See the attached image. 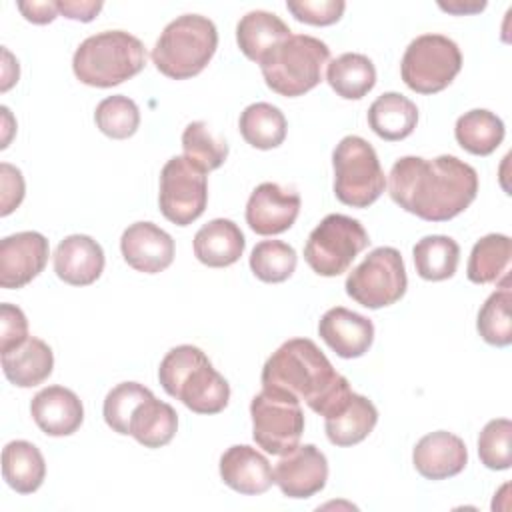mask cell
Masks as SVG:
<instances>
[{
  "mask_svg": "<svg viewBox=\"0 0 512 512\" xmlns=\"http://www.w3.org/2000/svg\"><path fill=\"white\" fill-rule=\"evenodd\" d=\"M22 16L32 24H48L52 22L58 12V2H18L16 4Z\"/></svg>",
  "mask_w": 512,
  "mask_h": 512,
  "instance_id": "obj_44",
  "label": "cell"
},
{
  "mask_svg": "<svg viewBox=\"0 0 512 512\" xmlns=\"http://www.w3.org/2000/svg\"><path fill=\"white\" fill-rule=\"evenodd\" d=\"M2 476L18 494L36 492L46 476L42 452L28 440H12L2 450Z\"/></svg>",
  "mask_w": 512,
  "mask_h": 512,
  "instance_id": "obj_29",
  "label": "cell"
},
{
  "mask_svg": "<svg viewBox=\"0 0 512 512\" xmlns=\"http://www.w3.org/2000/svg\"><path fill=\"white\" fill-rule=\"evenodd\" d=\"M146 64L144 44L124 30L88 36L74 52V76L94 88H112L136 76Z\"/></svg>",
  "mask_w": 512,
  "mask_h": 512,
  "instance_id": "obj_4",
  "label": "cell"
},
{
  "mask_svg": "<svg viewBox=\"0 0 512 512\" xmlns=\"http://www.w3.org/2000/svg\"><path fill=\"white\" fill-rule=\"evenodd\" d=\"M388 190L402 210L428 222H446L474 202L478 172L450 154L432 160L402 156L388 174Z\"/></svg>",
  "mask_w": 512,
  "mask_h": 512,
  "instance_id": "obj_1",
  "label": "cell"
},
{
  "mask_svg": "<svg viewBox=\"0 0 512 512\" xmlns=\"http://www.w3.org/2000/svg\"><path fill=\"white\" fill-rule=\"evenodd\" d=\"M504 132L506 130L500 116L484 108L464 112L454 126V136L458 144L474 156L492 154L502 144Z\"/></svg>",
  "mask_w": 512,
  "mask_h": 512,
  "instance_id": "obj_31",
  "label": "cell"
},
{
  "mask_svg": "<svg viewBox=\"0 0 512 512\" xmlns=\"http://www.w3.org/2000/svg\"><path fill=\"white\" fill-rule=\"evenodd\" d=\"M346 294L364 308L378 310L398 302L408 286L402 254L392 246H380L348 274Z\"/></svg>",
  "mask_w": 512,
  "mask_h": 512,
  "instance_id": "obj_11",
  "label": "cell"
},
{
  "mask_svg": "<svg viewBox=\"0 0 512 512\" xmlns=\"http://www.w3.org/2000/svg\"><path fill=\"white\" fill-rule=\"evenodd\" d=\"M50 246L44 234L26 230L2 238L0 242V286L6 290L22 288L32 282L46 266Z\"/></svg>",
  "mask_w": 512,
  "mask_h": 512,
  "instance_id": "obj_13",
  "label": "cell"
},
{
  "mask_svg": "<svg viewBox=\"0 0 512 512\" xmlns=\"http://www.w3.org/2000/svg\"><path fill=\"white\" fill-rule=\"evenodd\" d=\"M460 68V48L444 34H422L414 38L400 62L404 84L418 94L442 92L452 84Z\"/></svg>",
  "mask_w": 512,
  "mask_h": 512,
  "instance_id": "obj_10",
  "label": "cell"
},
{
  "mask_svg": "<svg viewBox=\"0 0 512 512\" xmlns=\"http://www.w3.org/2000/svg\"><path fill=\"white\" fill-rule=\"evenodd\" d=\"M102 2L94 0H58V12L70 20L90 22L102 10Z\"/></svg>",
  "mask_w": 512,
  "mask_h": 512,
  "instance_id": "obj_43",
  "label": "cell"
},
{
  "mask_svg": "<svg viewBox=\"0 0 512 512\" xmlns=\"http://www.w3.org/2000/svg\"><path fill=\"white\" fill-rule=\"evenodd\" d=\"M370 244L360 220L346 214H328L310 232L304 244V260L318 276H338Z\"/></svg>",
  "mask_w": 512,
  "mask_h": 512,
  "instance_id": "obj_8",
  "label": "cell"
},
{
  "mask_svg": "<svg viewBox=\"0 0 512 512\" xmlns=\"http://www.w3.org/2000/svg\"><path fill=\"white\" fill-rule=\"evenodd\" d=\"M184 156L200 166L204 172L220 168L228 158V144L214 136L206 122H190L182 132Z\"/></svg>",
  "mask_w": 512,
  "mask_h": 512,
  "instance_id": "obj_36",
  "label": "cell"
},
{
  "mask_svg": "<svg viewBox=\"0 0 512 512\" xmlns=\"http://www.w3.org/2000/svg\"><path fill=\"white\" fill-rule=\"evenodd\" d=\"M326 80L340 98L360 100L374 88L376 68L368 56L344 52L328 64Z\"/></svg>",
  "mask_w": 512,
  "mask_h": 512,
  "instance_id": "obj_30",
  "label": "cell"
},
{
  "mask_svg": "<svg viewBox=\"0 0 512 512\" xmlns=\"http://www.w3.org/2000/svg\"><path fill=\"white\" fill-rule=\"evenodd\" d=\"M96 126L114 140L130 138L140 126V110L136 102L124 94H114L98 102L94 110Z\"/></svg>",
  "mask_w": 512,
  "mask_h": 512,
  "instance_id": "obj_35",
  "label": "cell"
},
{
  "mask_svg": "<svg viewBox=\"0 0 512 512\" xmlns=\"http://www.w3.org/2000/svg\"><path fill=\"white\" fill-rule=\"evenodd\" d=\"M252 438L268 454L282 456L294 450L304 432L300 400L276 388H264L250 402Z\"/></svg>",
  "mask_w": 512,
  "mask_h": 512,
  "instance_id": "obj_9",
  "label": "cell"
},
{
  "mask_svg": "<svg viewBox=\"0 0 512 512\" xmlns=\"http://www.w3.org/2000/svg\"><path fill=\"white\" fill-rule=\"evenodd\" d=\"M148 394H152L150 388L138 382H120L116 384L104 398L102 414L106 424L118 432L128 436V422L132 416V410L136 404H140Z\"/></svg>",
  "mask_w": 512,
  "mask_h": 512,
  "instance_id": "obj_38",
  "label": "cell"
},
{
  "mask_svg": "<svg viewBox=\"0 0 512 512\" xmlns=\"http://www.w3.org/2000/svg\"><path fill=\"white\" fill-rule=\"evenodd\" d=\"M244 246L246 238L242 230L228 218L210 220L194 236V256L210 268H224L238 262Z\"/></svg>",
  "mask_w": 512,
  "mask_h": 512,
  "instance_id": "obj_23",
  "label": "cell"
},
{
  "mask_svg": "<svg viewBox=\"0 0 512 512\" xmlns=\"http://www.w3.org/2000/svg\"><path fill=\"white\" fill-rule=\"evenodd\" d=\"M0 186H2V210H0V214L8 216L24 200L22 172L12 164L2 162L0 164Z\"/></svg>",
  "mask_w": 512,
  "mask_h": 512,
  "instance_id": "obj_42",
  "label": "cell"
},
{
  "mask_svg": "<svg viewBox=\"0 0 512 512\" xmlns=\"http://www.w3.org/2000/svg\"><path fill=\"white\" fill-rule=\"evenodd\" d=\"M328 480V460L314 444H302L282 454L274 466V484L288 498H310L318 494Z\"/></svg>",
  "mask_w": 512,
  "mask_h": 512,
  "instance_id": "obj_14",
  "label": "cell"
},
{
  "mask_svg": "<svg viewBox=\"0 0 512 512\" xmlns=\"http://www.w3.org/2000/svg\"><path fill=\"white\" fill-rule=\"evenodd\" d=\"M30 414L44 434L70 436L84 420V406L70 388L48 386L32 398Z\"/></svg>",
  "mask_w": 512,
  "mask_h": 512,
  "instance_id": "obj_22",
  "label": "cell"
},
{
  "mask_svg": "<svg viewBox=\"0 0 512 512\" xmlns=\"http://www.w3.org/2000/svg\"><path fill=\"white\" fill-rule=\"evenodd\" d=\"M438 6L446 12H452V14H474V12H480L486 8V2H460V0H454V2H438Z\"/></svg>",
  "mask_w": 512,
  "mask_h": 512,
  "instance_id": "obj_45",
  "label": "cell"
},
{
  "mask_svg": "<svg viewBox=\"0 0 512 512\" xmlns=\"http://www.w3.org/2000/svg\"><path fill=\"white\" fill-rule=\"evenodd\" d=\"M510 442H512V422L508 418L490 420L478 436L480 462L490 470H508L512 464Z\"/></svg>",
  "mask_w": 512,
  "mask_h": 512,
  "instance_id": "obj_39",
  "label": "cell"
},
{
  "mask_svg": "<svg viewBox=\"0 0 512 512\" xmlns=\"http://www.w3.org/2000/svg\"><path fill=\"white\" fill-rule=\"evenodd\" d=\"M286 118L278 106L268 102H254L246 106L238 120L242 138L258 150L278 148L286 138Z\"/></svg>",
  "mask_w": 512,
  "mask_h": 512,
  "instance_id": "obj_32",
  "label": "cell"
},
{
  "mask_svg": "<svg viewBox=\"0 0 512 512\" xmlns=\"http://www.w3.org/2000/svg\"><path fill=\"white\" fill-rule=\"evenodd\" d=\"M262 386L292 394L320 416L348 392L350 382L334 370L326 354L310 338L286 340L262 368Z\"/></svg>",
  "mask_w": 512,
  "mask_h": 512,
  "instance_id": "obj_2",
  "label": "cell"
},
{
  "mask_svg": "<svg viewBox=\"0 0 512 512\" xmlns=\"http://www.w3.org/2000/svg\"><path fill=\"white\" fill-rule=\"evenodd\" d=\"M164 392L196 414H218L228 406L230 384L214 370L208 356L192 344L172 348L160 362Z\"/></svg>",
  "mask_w": 512,
  "mask_h": 512,
  "instance_id": "obj_3",
  "label": "cell"
},
{
  "mask_svg": "<svg viewBox=\"0 0 512 512\" xmlns=\"http://www.w3.org/2000/svg\"><path fill=\"white\" fill-rule=\"evenodd\" d=\"M52 368V348L36 336H28L20 346L2 352V372L18 388L42 384L52 374Z\"/></svg>",
  "mask_w": 512,
  "mask_h": 512,
  "instance_id": "obj_24",
  "label": "cell"
},
{
  "mask_svg": "<svg viewBox=\"0 0 512 512\" xmlns=\"http://www.w3.org/2000/svg\"><path fill=\"white\" fill-rule=\"evenodd\" d=\"M510 256L512 242L506 234L482 236L468 258V280L474 284H500V288H508Z\"/></svg>",
  "mask_w": 512,
  "mask_h": 512,
  "instance_id": "obj_28",
  "label": "cell"
},
{
  "mask_svg": "<svg viewBox=\"0 0 512 512\" xmlns=\"http://www.w3.org/2000/svg\"><path fill=\"white\" fill-rule=\"evenodd\" d=\"M218 46L214 22L200 14H182L166 24L152 48V62L164 76L186 80L200 74Z\"/></svg>",
  "mask_w": 512,
  "mask_h": 512,
  "instance_id": "obj_5",
  "label": "cell"
},
{
  "mask_svg": "<svg viewBox=\"0 0 512 512\" xmlns=\"http://www.w3.org/2000/svg\"><path fill=\"white\" fill-rule=\"evenodd\" d=\"M288 12L304 24L330 26L338 22L344 14V0H290L286 2Z\"/></svg>",
  "mask_w": 512,
  "mask_h": 512,
  "instance_id": "obj_40",
  "label": "cell"
},
{
  "mask_svg": "<svg viewBox=\"0 0 512 512\" xmlns=\"http://www.w3.org/2000/svg\"><path fill=\"white\" fill-rule=\"evenodd\" d=\"M120 250L128 266L144 274H158L174 260L172 236L154 222H134L120 238Z\"/></svg>",
  "mask_w": 512,
  "mask_h": 512,
  "instance_id": "obj_16",
  "label": "cell"
},
{
  "mask_svg": "<svg viewBox=\"0 0 512 512\" xmlns=\"http://www.w3.org/2000/svg\"><path fill=\"white\" fill-rule=\"evenodd\" d=\"M102 246L86 234H70L54 250L56 276L72 286H88L96 282L104 270Z\"/></svg>",
  "mask_w": 512,
  "mask_h": 512,
  "instance_id": "obj_20",
  "label": "cell"
},
{
  "mask_svg": "<svg viewBox=\"0 0 512 512\" xmlns=\"http://www.w3.org/2000/svg\"><path fill=\"white\" fill-rule=\"evenodd\" d=\"M300 196L276 182L258 184L246 204V222L260 236L286 232L298 218Z\"/></svg>",
  "mask_w": 512,
  "mask_h": 512,
  "instance_id": "obj_15",
  "label": "cell"
},
{
  "mask_svg": "<svg viewBox=\"0 0 512 512\" xmlns=\"http://www.w3.org/2000/svg\"><path fill=\"white\" fill-rule=\"evenodd\" d=\"M418 124L416 104L400 92H384L368 108V126L388 142L404 140Z\"/></svg>",
  "mask_w": 512,
  "mask_h": 512,
  "instance_id": "obj_27",
  "label": "cell"
},
{
  "mask_svg": "<svg viewBox=\"0 0 512 512\" xmlns=\"http://www.w3.org/2000/svg\"><path fill=\"white\" fill-rule=\"evenodd\" d=\"M318 334L340 358H360L374 342V324L358 312L334 306L322 314Z\"/></svg>",
  "mask_w": 512,
  "mask_h": 512,
  "instance_id": "obj_18",
  "label": "cell"
},
{
  "mask_svg": "<svg viewBox=\"0 0 512 512\" xmlns=\"http://www.w3.org/2000/svg\"><path fill=\"white\" fill-rule=\"evenodd\" d=\"M296 250L284 240H262L250 252V268L262 282L278 284L296 270Z\"/></svg>",
  "mask_w": 512,
  "mask_h": 512,
  "instance_id": "obj_34",
  "label": "cell"
},
{
  "mask_svg": "<svg viewBox=\"0 0 512 512\" xmlns=\"http://www.w3.org/2000/svg\"><path fill=\"white\" fill-rule=\"evenodd\" d=\"M206 174L186 156H172L162 166L158 204L166 220L188 226L204 214L208 204Z\"/></svg>",
  "mask_w": 512,
  "mask_h": 512,
  "instance_id": "obj_12",
  "label": "cell"
},
{
  "mask_svg": "<svg viewBox=\"0 0 512 512\" xmlns=\"http://www.w3.org/2000/svg\"><path fill=\"white\" fill-rule=\"evenodd\" d=\"M176 430V410L170 404L158 400L154 394H148L140 404H136L128 422V434L144 448L166 446L174 438Z\"/></svg>",
  "mask_w": 512,
  "mask_h": 512,
  "instance_id": "obj_25",
  "label": "cell"
},
{
  "mask_svg": "<svg viewBox=\"0 0 512 512\" xmlns=\"http://www.w3.org/2000/svg\"><path fill=\"white\" fill-rule=\"evenodd\" d=\"M220 478L240 494H264L274 484L268 458L248 444H234L220 456Z\"/></svg>",
  "mask_w": 512,
  "mask_h": 512,
  "instance_id": "obj_19",
  "label": "cell"
},
{
  "mask_svg": "<svg viewBox=\"0 0 512 512\" xmlns=\"http://www.w3.org/2000/svg\"><path fill=\"white\" fill-rule=\"evenodd\" d=\"M378 410L362 394L348 392L332 410L324 414V430L334 446L346 448L362 442L374 430Z\"/></svg>",
  "mask_w": 512,
  "mask_h": 512,
  "instance_id": "obj_21",
  "label": "cell"
},
{
  "mask_svg": "<svg viewBox=\"0 0 512 512\" xmlns=\"http://www.w3.org/2000/svg\"><path fill=\"white\" fill-rule=\"evenodd\" d=\"M412 462L418 474L426 480H446L466 468L468 450L460 436L446 430H436L416 442Z\"/></svg>",
  "mask_w": 512,
  "mask_h": 512,
  "instance_id": "obj_17",
  "label": "cell"
},
{
  "mask_svg": "<svg viewBox=\"0 0 512 512\" xmlns=\"http://www.w3.org/2000/svg\"><path fill=\"white\" fill-rule=\"evenodd\" d=\"M510 288L492 292L482 304L476 320V328L484 342L492 346H508L512 342V318H510Z\"/></svg>",
  "mask_w": 512,
  "mask_h": 512,
  "instance_id": "obj_37",
  "label": "cell"
},
{
  "mask_svg": "<svg viewBox=\"0 0 512 512\" xmlns=\"http://www.w3.org/2000/svg\"><path fill=\"white\" fill-rule=\"evenodd\" d=\"M330 48L320 38L292 34L274 46L258 62L266 86L286 98L310 92L322 80V68L328 64Z\"/></svg>",
  "mask_w": 512,
  "mask_h": 512,
  "instance_id": "obj_6",
  "label": "cell"
},
{
  "mask_svg": "<svg viewBox=\"0 0 512 512\" xmlns=\"http://www.w3.org/2000/svg\"><path fill=\"white\" fill-rule=\"evenodd\" d=\"M412 256L418 276L438 282L454 276L460 260V246L450 236L430 234L414 244Z\"/></svg>",
  "mask_w": 512,
  "mask_h": 512,
  "instance_id": "obj_33",
  "label": "cell"
},
{
  "mask_svg": "<svg viewBox=\"0 0 512 512\" xmlns=\"http://www.w3.org/2000/svg\"><path fill=\"white\" fill-rule=\"evenodd\" d=\"M28 338V320L24 312L4 302L0 306V352H8L20 346Z\"/></svg>",
  "mask_w": 512,
  "mask_h": 512,
  "instance_id": "obj_41",
  "label": "cell"
},
{
  "mask_svg": "<svg viewBox=\"0 0 512 512\" xmlns=\"http://www.w3.org/2000/svg\"><path fill=\"white\" fill-rule=\"evenodd\" d=\"M332 166L334 194L342 204L368 208L382 196L386 176L376 150L362 136H344L332 152Z\"/></svg>",
  "mask_w": 512,
  "mask_h": 512,
  "instance_id": "obj_7",
  "label": "cell"
},
{
  "mask_svg": "<svg viewBox=\"0 0 512 512\" xmlns=\"http://www.w3.org/2000/svg\"><path fill=\"white\" fill-rule=\"evenodd\" d=\"M288 24L274 12L252 10L244 14L236 26V42L248 60L260 62L282 40L290 38Z\"/></svg>",
  "mask_w": 512,
  "mask_h": 512,
  "instance_id": "obj_26",
  "label": "cell"
}]
</instances>
